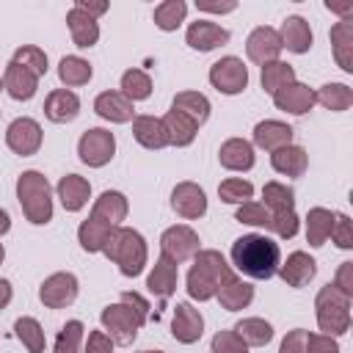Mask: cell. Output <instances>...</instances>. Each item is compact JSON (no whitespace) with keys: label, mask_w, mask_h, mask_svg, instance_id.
Instances as JSON below:
<instances>
[{"label":"cell","mask_w":353,"mask_h":353,"mask_svg":"<svg viewBox=\"0 0 353 353\" xmlns=\"http://www.w3.org/2000/svg\"><path fill=\"white\" fill-rule=\"evenodd\" d=\"M121 94L135 105L141 99H149L152 97V77L143 72V69H127L121 74Z\"/></svg>","instance_id":"42"},{"label":"cell","mask_w":353,"mask_h":353,"mask_svg":"<svg viewBox=\"0 0 353 353\" xmlns=\"http://www.w3.org/2000/svg\"><path fill=\"white\" fill-rule=\"evenodd\" d=\"M171 110H176V113H182V116H188L196 127H201L207 119H210V99L204 97V94H199V91H179L176 97H174V102H171Z\"/></svg>","instance_id":"32"},{"label":"cell","mask_w":353,"mask_h":353,"mask_svg":"<svg viewBox=\"0 0 353 353\" xmlns=\"http://www.w3.org/2000/svg\"><path fill=\"white\" fill-rule=\"evenodd\" d=\"M350 295L339 292L334 284L320 287L314 298V317L325 336H342L350 328Z\"/></svg>","instance_id":"5"},{"label":"cell","mask_w":353,"mask_h":353,"mask_svg":"<svg viewBox=\"0 0 353 353\" xmlns=\"http://www.w3.org/2000/svg\"><path fill=\"white\" fill-rule=\"evenodd\" d=\"M39 80H41V77L33 74L28 66H22V63H17V61H8L6 72H3V91H6L11 99H17V102H28V99L36 97Z\"/></svg>","instance_id":"15"},{"label":"cell","mask_w":353,"mask_h":353,"mask_svg":"<svg viewBox=\"0 0 353 353\" xmlns=\"http://www.w3.org/2000/svg\"><path fill=\"white\" fill-rule=\"evenodd\" d=\"M77 154L88 168H102L116 154V135L105 127H91L77 141Z\"/></svg>","instance_id":"7"},{"label":"cell","mask_w":353,"mask_h":353,"mask_svg":"<svg viewBox=\"0 0 353 353\" xmlns=\"http://www.w3.org/2000/svg\"><path fill=\"white\" fill-rule=\"evenodd\" d=\"M215 298H218V303L226 309V312H240V309H245L251 301H254V287L248 284V281H243L240 276H229L223 284H221V290L215 292Z\"/></svg>","instance_id":"30"},{"label":"cell","mask_w":353,"mask_h":353,"mask_svg":"<svg viewBox=\"0 0 353 353\" xmlns=\"http://www.w3.org/2000/svg\"><path fill=\"white\" fill-rule=\"evenodd\" d=\"M229 39H232V33H229L226 28L210 22V19H196V22H190L188 30H185L188 47H193V50H199V52H210V50H215V47H223Z\"/></svg>","instance_id":"16"},{"label":"cell","mask_w":353,"mask_h":353,"mask_svg":"<svg viewBox=\"0 0 353 353\" xmlns=\"http://www.w3.org/2000/svg\"><path fill=\"white\" fill-rule=\"evenodd\" d=\"M218 196H221V201L223 204H245V201H251V196H254V185L248 182V179H240V176H229V179H223L221 185H218Z\"/></svg>","instance_id":"45"},{"label":"cell","mask_w":353,"mask_h":353,"mask_svg":"<svg viewBox=\"0 0 353 353\" xmlns=\"http://www.w3.org/2000/svg\"><path fill=\"white\" fill-rule=\"evenodd\" d=\"M314 102H320L325 110H334V113H342L353 105V91L350 85L345 83H325L314 91Z\"/></svg>","instance_id":"36"},{"label":"cell","mask_w":353,"mask_h":353,"mask_svg":"<svg viewBox=\"0 0 353 353\" xmlns=\"http://www.w3.org/2000/svg\"><path fill=\"white\" fill-rule=\"evenodd\" d=\"M279 52H281V39H279V30L276 28H268V25H259L248 33L245 39V55L248 61L254 63H270V61H279Z\"/></svg>","instance_id":"14"},{"label":"cell","mask_w":353,"mask_h":353,"mask_svg":"<svg viewBox=\"0 0 353 353\" xmlns=\"http://www.w3.org/2000/svg\"><path fill=\"white\" fill-rule=\"evenodd\" d=\"M232 265L248 279L268 281L270 276H276V270L281 265L279 243L259 232L243 234L232 243Z\"/></svg>","instance_id":"1"},{"label":"cell","mask_w":353,"mask_h":353,"mask_svg":"<svg viewBox=\"0 0 353 353\" xmlns=\"http://www.w3.org/2000/svg\"><path fill=\"white\" fill-rule=\"evenodd\" d=\"M110 229H113V226H108V223H102V221H97V218L88 215V218L77 226V240H80L83 251H88V254H99V251L105 248V243H108Z\"/></svg>","instance_id":"38"},{"label":"cell","mask_w":353,"mask_h":353,"mask_svg":"<svg viewBox=\"0 0 353 353\" xmlns=\"http://www.w3.org/2000/svg\"><path fill=\"white\" fill-rule=\"evenodd\" d=\"M270 165L281 176H301L309 165V154H306V149L290 143V146H281V149L270 152Z\"/></svg>","instance_id":"31"},{"label":"cell","mask_w":353,"mask_h":353,"mask_svg":"<svg viewBox=\"0 0 353 353\" xmlns=\"http://www.w3.org/2000/svg\"><path fill=\"white\" fill-rule=\"evenodd\" d=\"M132 135L143 149H165L168 146L165 124L157 116H135L132 119Z\"/></svg>","instance_id":"29"},{"label":"cell","mask_w":353,"mask_h":353,"mask_svg":"<svg viewBox=\"0 0 353 353\" xmlns=\"http://www.w3.org/2000/svg\"><path fill=\"white\" fill-rule=\"evenodd\" d=\"M339 248H345V251H350L353 248V223H350V218L345 215V212H336L334 215V226H331V234H328Z\"/></svg>","instance_id":"50"},{"label":"cell","mask_w":353,"mask_h":353,"mask_svg":"<svg viewBox=\"0 0 353 353\" xmlns=\"http://www.w3.org/2000/svg\"><path fill=\"white\" fill-rule=\"evenodd\" d=\"M141 353H163V350H141Z\"/></svg>","instance_id":"62"},{"label":"cell","mask_w":353,"mask_h":353,"mask_svg":"<svg viewBox=\"0 0 353 353\" xmlns=\"http://www.w3.org/2000/svg\"><path fill=\"white\" fill-rule=\"evenodd\" d=\"M171 210L185 218V221H196L207 212V193L201 185L196 182H179L171 190Z\"/></svg>","instance_id":"12"},{"label":"cell","mask_w":353,"mask_h":353,"mask_svg":"<svg viewBox=\"0 0 353 353\" xmlns=\"http://www.w3.org/2000/svg\"><path fill=\"white\" fill-rule=\"evenodd\" d=\"M210 83L215 91L234 97L248 88V66L237 55H223L221 61H215L210 66Z\"/></svg>","instance_id":"8"},{"label":"cell","mask_w":353,"mask_h":353,"mask_svg":"<svg viewBox=\"0 0 353 353\" xmlns=\"http://www.w3.org/2000/svg\"><path fill=\"white\" fill-rule=\"evenodd\" d=\"M262 204L265 210L273 215V212H287V210H295V190L284 182H265L262 188Z\"/></svg>","instance_id":"40"},{"label":"cell","mask_w":353,"mask_h":353,"mask_svg":"<svg viewBox=\"0 0 353 353\" xmlns=\"http://www.w3.org/2000/svg\"><path fill=\"white\" fill-rule=\"evenodd\" d=\"M306 353H339V342L334 336L306 331Z\"/></svg>","instance_id":"51"},{"label":"cell","mask_w":353,"mask_h":353,"mask_svg":"<svg viewBox=\"0 0 353 353\" xmlns=\"http://www.w3.org/2000/svg\"><path fill=\"white\" fill-rule=\"evenodd\" d=\"M292 135H295V130L287 121L265 119V121H259L254 127V143L251 146H259L265 152H276L281 146H290L292 143Z\"/></svg>","instance_id":"23"},{"label":"cell","mask_w":353,"mask_h":353,"mask_svg":"<svg viewBox=\"0 0 353 353\" xmlns=\"http://www.w3.org/2000/svg\"><path fill=\"white\" fill-rule=\"evenodd\" d=\"M248 347H265L273 339V325L262 317H243L234 328H232Z\"/></svg>","instance_id":"35"},{"label":"cell","mask_w":353,"mask_h":353,"mask_svg":"<svg viewBox=\"0 0 353 353\" xmlns=\"http://www.w3.org/2000/svg\"><path fill=\"white\" fill-rule=\"evenodd\" d=\"M259 80H262V88L273 97L279 88H284L287 83L295 80V69L290 63H284V61H270V63H262Z\"/></svg>","instance_id":"41"},{"label":"cell","mask_w":353,"mask_h":353,"mask_svg":"<svg viewBox=\"0 0 353 353\" xmlns=\"http://www.w3.org/2000/svg\"><path fill=\"white\" fill-rule=\"evenodd\" d=\"M83 336H85V325H83L80 320H66V325H63V328L58 331V336H55L52 353H80Z\"/></svg>","instance_id":"44"},{"label":"cell","mask_w":353,"mask_h":353,"mask_svg":"<svg viewBox=\"0 0 353 353\" xmlns=\"http://www.w3.org/2000/svg\"><path fill=\"white\" fill-rule=\"evenodd\" d=\"M199 234L185 226V223H176V226H168L163 234H160V256L171 259L174 265L179 262H188L199 254Z\"/></svg>","instance_id":"9"},{"label":"cell","mask_w":353,"mask_h":353,"mask_svg":"<svg viewBox=\"0 0 353 353\" xmlns=\"http://www.w3.org/2000/svg\"><path fill=\"white\" fill-rule=\"evenodd\" d=\"M279 39H281V50L287 47L290 52H295V55H303V52H309V50H312L314 33H312V28H309V22H306L303 17L292 14V17H287V19L281 22Z\"/></svg>","instance_id":"21"},{"label":"cell","mask_w":353,"mask_h":353,"mask_svg":"<svg viewBox=\"0 0 353 353\" xmlns=\"http://www.w3.org/2000/svg\"><path fill=\"white\" fill-rule=\"evenodd\" d=\"M14 334H17V339L28 347V353H44L47 339H44V328L39 325L36 317H19V320L14 323Z\"/></svg>","instance_id":"43"},{"label":"cell","mask_w":353,"mask_h":353,"mask_svg":"<svg viewBox=\"0 0 353 353\" xmlns=\"http://www.w3.org/2000/svg\"><path fill=\"white\" fill-rule=\"evenodd\" d=\"M119 301H121V303H127V306H132L141 317H146V320H149V309H152V306H149V301H146L143 295H138V292H121V298H119Z\"/></svg>","instance_id":"55"},{"label":"cell","mask_w":353,"mask_h":353,"mask_svg":"<svg viewBox=\"0 0 353 353\" xmlns=\"http://www.w3.org/2000/svg\"><path fill=\"white\" fill-rule=\"evenodd\" d=\"M163 124H165V132H168V143L171 146H190L193 138H196V132H199V127L188 116H182L176 110H168L163 116Z\"/></svg>","instance_id":"37"},{"label":"cell","mask_w":353,"mask_h":353,"mask_svg":"<svg viewBox=\"0 0 353 353\" xmlns=\"http://www.w3.org/2000/svg\"><path fill=\"white\" fill-rule=\"evenodd\" d=\"M279 353H306V331H303V328H292V331L281 339Z\"/></svg>","instance_id":"53"},{"label":"cell","mask_w":353,"mask_h":353,"mask_svg":"<svg viewBox=\"0 0 353 353\" xmlns=\"http://www.w3.org/2000/svg\"><path fill=\"white\" fill-rule=\"evenodd\" d=\"M325 8H328V11H336V14H342V19H347V17L353 14V6H350V3L339 6V3H331V0H328V3H325Z\"/></svg>","instance_id":"59"},{"label":"cell","mask_w":353,"mask_h":353,"mask_svg":"<svg viewBox=\"0 0 353 353\" xmlns=\"http://www.w3.org/2000/svg\"><path fill=\"white\" fill-rule=\"evenodd\" d=\"M55 193H58L61 207H63L66 212H80V210L88 204V199H91V185H88V179L80 176V174H66V176L58 179Z\"/></svg>","instance_id":"20"},{"label":"cell","mask_w":353,"mask_h":353,"mask_svg":"<svg viewBox=\"0 0 353 353\" xmlns=\"http://www.w3.org/2000/svg\"><path fill=\"white\" fill-rule=\"evenodd\" d=\"M331 50L334 61L342 72H353V19H339L331 28Z\"/></svg>","instance_id":"28"},{"label":"cell","mask_w":353,"mask_h":353,"mask_svg":"<svg viewBox=\"0 0 353 353\" xmlns=\"http://www.w3.org/2000/svg\"><path fill=\"white\" fill-rule=\"evenodd\" d=\"M41 141H44V132H41V124L30 116H19L8 124L6 130V146L19 154V157H30L41 149Z\"/></svg>","instance_id":"11"},{"label":"cell","mask_w":353,"mask_h":353,"mask_svg":"<svg viewBox=\"0 0 353 353\" xmlns=\"http://www.w3.org/2000/svg\"><path fill=\"white\" fill-rule=\"evenodd\" d=\"M273 105H276L279 110L290 113V116H303V113H309L317 102H314V91H312L309 85L292 80V83H287L284 88H279V91L273 94Z\"/></svg>","instance_id":"17"},{"label":"cell","mask_w":353,"mask_h":353,"mask_svg":"<svg viewBox=\"0 0 353 353\" xmlns=\"http://www.w3.org/2000/svg\"><path fill=\"white\" fill-rule=\"evenodd\" d=\"M279 276H281V281L287 284V287H306L312 279H314V273H317V262H314V256H309L306 251H292L281 265H279V270H276Z\"/></svg>","instance_id":"18"},{"label":"cell","mask_w":353,"mask_h":353,"mask_svg":"<svg viewBox=\"0 0 353 353\" xmlns=\"http://www.w3.org/2000/svg\"><path fill=\"white\" fill-rule=\"evenodd\" d=\"M127 212H130V204H127V196L121 190H102L91 207V218H97L108 226H121Z\"/></svg>","instance_id":"24"},{"label":"cell","mask_w":353,"mask_h":353,"mask_svg":"<svg viewBox=\"0 0 353 353\" xmlns=\"http://www.w3.org/2000/svg\"><path fill=\"white\" fill-rule=\"evenodd\" d=\"M196 8H199V11H210V14H229V11L237 8V3H234V0H229V3H207V0H196Z\"/></svg>","instance_id":"57"},{"label":"cell","mask_w":353,"mask_h":353,"mask_svg":"<svg viewBox=\"0 0 353 353\" xmlns=\"http://www.w3.org/2000/svg\"><path fill=\"white\" fill-rule=\"evenodd\" d=\"M94 110L99 119L113 121V124H127L135 119V105L121 91H102L94 99Z\"/></svg>","instance_id":"19"},{"label":"cell","mask_w":353,"mask_h":353,"mask_svg":"<svg viewBox=\"0 0 353 353\" xmlns=\"http://www.w3.org/2000/svg\"><path fill=\"white\" fill-rule=\"evenodd\" d=\"M99 323H102V331L113 339V345H132L138 331L143 328L146 317H141L132 306L119 301V303H110V306L102 309Z\"/></svg>","instance_id":"6"},{"label":"cell","mask_w":353,"mask_h":353,"mask_svg":"<svg viewBox=\"0 0 353 353\" xmlns=\"http://www.w3.org/2000/svg\"><path fill=\"white\" fill-rule=\"evenodd\" d=\"M17 201L33 226H44L52 221V188L41 171L30 168L17 176Z\"/></svg>","instance_id":"4"},{"label":"cell","mask_w":353,"mask_h":353,"mask_svg":"<svg viewBox=\"0 0 353 353\" xmlns=\"http://www.w3.org/2000/svg\"><path fill=\"white\" fill-rule=\"evenodd\" d=\"M102 254L113 265H119V273L127 276V279L141 276L143 268H146V259H149V248H146L143 234L130 229V226H113Z\"/></svg>","instance_id":"2"},{"label":"cell","mask_w":353,"mask_h":353,"mask_svg":"<svg viewBox=\"0 0 353 353\" xmlns=\"http://www.w3.org/2000/svg\"><path fill=\"white\" fill-rule=\"evenodd\" d=\"M80 292V284H77V276L69 273V270H58L52 276H47L39 287V301L47 306V309H66L74 303Z\"/></svg>","instance_id":"10"},{"label":"cell","mask_w":353,"mask_h":353,"mask_svg":"<svg viewBox=\"0 0 353 353\" xmlns=\"http://www.w3.org/2000/svg\"><path fill=\"white\" fill-rule=\"evenodd\" d=\"M3 259H6V248H3V243H0V265H3Z\"/></svg>","instance_id":"61"},{"label":"cell","mask_w":353,"mask_h":353,"mask_svg":"<svg viewBox=\"0 0 353 353\" xmlns=\"http://www.w3.org/2000/svg\"><path fill=\"white\" fill-rule=\"evenodd\" d=\"M334 210H325V207H312L306 212V243L312 248H320L328 234H331V226H334Z\"/></svg>","instance_id":"33"},{"label":"cell","mask_w":353,"mask_h":353,"mask_svg":"<svg viewBox=\"0 0 353 353\" xmlns=\"http://www.w3.org/2000/svg\"><path fill=\"white\" fill-rule=\"evenodd\" d=\"M8 229H11V215H8V212L0 207V237H3Z\"/></svg>","instance_id":"60"},{"label":"cell","mask_w":353,"mask_h":353,"mask_svg":"<svg viewBox=\"0 0 353 353\" xmlns=\"http://www.w3.org/2000/svg\"><path fill=\"white\" fill-rule=\"evenodd\" d=\"M334 287L353 298V262H342L339 265V270L334 276Z\"/></svg>","instance_id":"54"},{"label":"cell","mask_w":353,"mask_h":353,"mask_svg":"<svg viewBox=\"0 0 353 353\" xmlns=\"http://www.w3.org/2000/svg\"><path fill=\"white\" fill-rule=\"evenodd\" d=\"M234 221L248 223V226H256V229H270V212H268L265 204H259V201H245V204H240L237 212H234Z\"/></svg>","instance_id":"47"},{"label":"cell","mask_w":353,"mask_h":353,"mask_svg":"<svg viewBox=\"0 0 353 353\" xmlns=\"http://www.w3.org/2000/svg\"><path fill=\"white\" fill-rule=\"evenodd\" d=\"M204 334V317L199 309H193V303L179 301L174 306V317H171V336L182 345H193L199 342Z\"/></svg>","instance_id":"13"},{"label":"cell","mask_w":353,"mask_h":353,"mask_svg":"<svg viewBox=\"0 0 353 353\" xmlns=\"http://www.w3.org/2000/svg\"><path fill=\"white\" fill-rule=\"evenodd\" d=\"M58 77H61V83L66 88H74V85H85L94 77V69L80 55H63L58 61Z\"/></svg>","instance_id":"34"},{"label":"cell","mask_w":353,"mask_h":353,"mask_svg":"<svg viewBox=\"0 0 353 353\" xmlns=\"http://www.w3.org/2000/svg\"><path fill=\"white\" fill-rule=\"evenodd\" d=\"M83 353H113V339H110L105 331H91V334L85 336Z\"/></svg>","instance_id":"52"},{"label":"cell","mask_w":353,"mask_h":353,"mask_svg":"<svg viewBox=\"0 0 353 353\" xmlns=\"http://www.w3.org/2000/svg\"><path fill=\"white\" fill-rule=\"evenodd\" d=\"M80 113V99L74 91L69 88H55L47 94L44 99V116L52 121V124H69L74 121Z\"/></svg>","instance_id":"22"},{"label":"cell","mask_w":353,"mask_h":353,"mask_svg":"<svg viewBox=\"0 0 353 353\" xmlns=\"http://www.w3.org/2000/svg\"><path fill=\"white\" fill-rule=\"evenodd\" d=\"M11 61H17V63H22V66H28L33 74H39V77H44L47 74V69H50V61H47V52L41 50V47H36V44H25V47H19L17 52H14V58Z\"/></svg>","instance_id":"46"},{"label":"cell","mask_w":353,"mask_h":353,"mask_svg":"<svg viewBox=\"0 0 353 353\" xmlns=\"http://www.w3.org/2000/svg\"><path fill=\"white\" fill-rule=\"evenodd\" d=\"M154 25L160 28V30H165V33H171V30H176L182 22H185V17H188V3L185 0H163V3H157L154 6Z\"/></svg>","instance_id":"39"},{"label":"cell","mask_w":353,"mask_h":353,"mask_svg":"<svg viewBox=\"0 0 353 353\" xmlns=\"http://www.w3.org/2000/svg\"><path fill=\"white\" fill-rule=\"evenodd\" d=\"M210 353H248V345H245L232 328H226V331H218V334L212 336Z\"/></svg>","instance_id":"49"},{"label":"cell","mask_w":353,"mask_h":353,"mask_svg":"<svg viewBox=\"0 0 353 353\" xmlns=\"http://www.w3.org/2000/svg\"><path fill=\"white\" fill-rule=\"evenodd\" d=\"M66 28H69V36H72L74 47H80V50H88L99 41V22L94 17H88L85 11L74 8V6L66 14Z\"/></svg>","instance_id":"25"},{"label":"cell","mask_w":353,"mask_h":353,"mask_svg":"<svg viewBox=\"0 0 353 353\" xmlns=\"http://www.w3.org/2000/svg\"><path fill=\"white\" fill-rule=\"evenodd\" d=\"M0 91H3V77H0Z\"/></svg>","instance_id":"63"},{"label":"cell","mask_w":353,"mask_h":353,"mask_svg":"<svg viewBox=\"0 0 353 353\" xmlns=\"http://www.w3.org/2000/svg\"><path fill=\"white\" fill-rule=\"evenodd\" d=\"M11 298H14L11 281H8V279H0V309H6V306L11 303Z\"/></svg>","instance_id":"58"},{"label":"cell","mask_w":353,"mask_h":353,"mask_svg":"<svg viewBox=\"0 0 353 353\" xmlns=\"http://www.w3.org/2000/svg\"><path fill=\"white\" fill-rule=\"evenodd\" d=\"M218 160L226 171H251L254 168V146L245 138H229L221 143Z\"/></svg>","instance_id":"26"},{"label":"cell","mask_w":353,"mask_h":353,"mask_svg":"<svg viewBox=\"0 0 353 353\" xmlns=\"http://www.w3.org/2000/svg\"><path fill=\"white\" fill-rule=\"evenodd\" d=\"M74 8H80V11H85L88 17L97 19V17H102L108 11V0H77Z\"/></svg>","instance_id":"56"},{"label":"cell","mask_w":353,"mask_h":353,"mask_svg":"<svg viewBox=\"0 0 353 353\" xmlns=\"http://www.w3.org/2000/svg\"><path fill=\"white\" fill-rule=\"evenodd\" d=\"M232 276V268L226 265L223 254L215 248H199L193 256V265L188 270V295L193 301H210L221 290V284Z\"/></svg>","instance_id":"3"},{"label":"cell","mask_w":353,"mask_h":353,"mask_svg":"<svg viewBox=\"0 0 353 353\" xmlns=\"http://www.w3.org/2000/svg\"><path fill=\"white\" fill-rule=\"evenodd\" d=\"M176 279H179L176 265H174L171 259L160 256V259L154 262V268L149 270V276H146V290H149L154 298L165 301V298L174 295V290H176Z\"/></svg>","instance_id":"27"},{"label":"cell","mask_w":353,"mask_h":353,"mask_svg":"<svg viewBox=\"0 0 353 353\" xmlns=\"http://www.w3.org/2000/svg\"><path fill=\"white\" fill-rule=\"evenodd\" d=\"M298 226H301V218L295 215V210L273 212L270 215V232H276V237H281V240L295 237L298 234Z\"/></svg>","instance_id":"48"}]
</instances>
